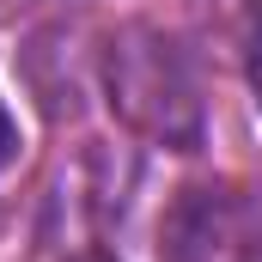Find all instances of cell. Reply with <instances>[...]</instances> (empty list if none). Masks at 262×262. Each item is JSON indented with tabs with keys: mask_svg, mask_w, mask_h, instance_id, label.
Returning <instances> with one entry per match:
<instances>
[{
	"mask_svg": "<svg viewBox=\"0 0 262 262\" xmlns=\"http://www.w3.org/2000/svg\"><path fill=\"white\" fill-rule=\"evenodd\" d=\"M98 85H104L110 116L140 140L171 146V152H195L207 140L201 67L177 31L146 25V18L116 25L98 49Z\"/></svg>",
	"mask_w": 262,
	"mask_h": 262,
	"instance_id": "obj_1",
	"label": "cell"
},
{
	"mask_svg": "<svg viewBox=\"0 0 262 262\" xmlns=\"http://www.w3.org/2000/svg\"><path fill=\"white\" fill-rule=\"evenodd\" d=\"M159 262H262V195L232 177L177 189L159 220Z\"/></svg>",
	"mask_w": 262,
	"mask_h": 262,
	"instance_id": "obj_2",
	"label": "cell"
},
{
	"mask_svg": "<svg viewBox=\"0 0 262 262\" xmlns=\"http://www.w3.org/2000/svg\"><path fill=\"white\" fill-rule=\"evenodd\" d=\"M12 165H18V122H12V110L0 104V183H6Z\"/></svg>",
	"mask_w": 262,
	"mask_h": 262,
	"instance_id": "obj_3",
	"label": "cell"
},
{
	"mask_svg": "<svg viewBox=\"0 0 262 262\" xmlns=\"http://www.w3.org/2000/svg\"><path fill=\"white\" fill-rule=\"evenodd\" d=\"M250 85L262 98V0H256V18H250Z\"/></svg>",
	"mask_w": 262,
	"mask_h": 262,
	"instance_id": "obj_4",
	"label": "cell"
}]
</instances>
